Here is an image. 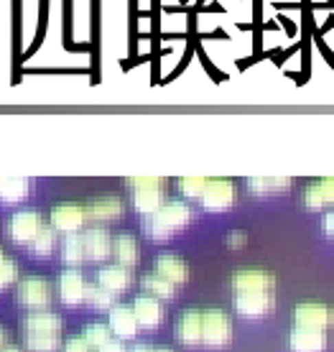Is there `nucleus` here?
Instances as JSON below:
<instances>
[{"label": "nucleus", "mask_w": 334, "mask_h": 352, "mask_svg": "<svg viewBox=\"0 0 334 352\" xmlns=\"http://www.w3.org/2000/svg\"><path fill=\"white\" fill-rule=\"evenodd\" d=\"M174 335H176V340L181 344H186V347L202 344V311H199V309L181 311L179 319H176Z\"/></svg>", "instance_id": "obj_15"}, {"label": "nucleus", "mask_w": 334, "mask_h": 352, "mask_svg": "<svg viewBox=\"0 0 334 352\" xmlns=\"http://www.w3.org/2000/svg\"><path fill=\"white\" fill-rule=\"evenodd\" d=\"M28 352H59L62 337H23Z\"/></svg>", "instance_id": "obj_30"}, {"label": "nucleus", "mask_w": 334, "mask_h": 352, "mask_svg": "<svg viewBox=\"0 0 334 352\" xmlns=\"http://www.w3.org/2000/svg\"><path fill=\"white\" fill-rule=\"evenodd\" d=\"M85 304H89V307L95 309V311H110V309L118 304L115 301V294L113 291L102 289L100 283H87V294H85Z\"/></svg>", "instance_id": "obj_26"}, {"label": "nucleus", "mask_w": 334, "mask_h": 352, "mask_svg": "<svg viewBox=\"0 0 334 352\" xmlns=\"http://www.w3.org/2000/svg\"><path fill=\"white\" fill-rule=\"evenodd\" d=\"M82 337L87 340L89 347H97V350H100L102 344L113 340V329H110V324H102V322H92V324L85 327Z\"/></svg>", "instance_id": "obj_29"}, {"label": "nucleus", "mask_w": 334, "mask_h": 352, "mask_svg": "<svg viewBox=\"0 0 334 352\" xmlns=\"http://www.w3.org/2000/svg\"><path fill=\"white\" fill-rule=\"evenodd\" d=\"M232 309L243 319H263L273 314L278 299V281L265 268H238L230 276Z\"/></svg>", "instance_id": "obj_1"}, {"label": "nucleus", "mask_w": 334, "mask_h": 352, "mask_svg": "<svg viewBox=\"0 0 334 352\" xmlns=\"http://www.w3.org/2000/svg\"><path fill=\"white\" fill-rule=\"evenodd\" d=\"M176 186H179V192L186 202L189 199H202L204 189H207V176H181L176 182Z\"/></svg>", "instance_id": "obj_28"}, {"label": "nucleus", "mask_w": 334, "mask_h": 352, "mask_svg": "<svg viewBox=\"0 0 334 352\" xmlns=\"http://www.w3.org/2000/svg\"><path fill=\"white\" fill-rule=\"evenodd\" d=\"M85 253L92 263H102L113 256V235L107 228H89L85 232Z\"/></svg>", "instance_id": "obj_17"}, {"label": "nucleus", "mask_w": 334, "mask_h": 352, "mask_svg": "<svg viewBox=\"0 0 334 352\" xmlns=\"http://www.w3.org/2000/svg\"><path fill=\"white\" fill-rule=\"evenodd\" d=\"M97 283L102 289L113 291L115 296L123 294V291H131L133 286V268H125V265H105L97 271Z\"/></svg>", "instance_id": "obj_19"}, {"label": "nucleus", "mask_w": 334, "mask_h": 352, "mask_svg": "<svg viewBox=\"0 0 334 352\" xmlns=\"http://www.w3.org/2000/svg\"><path fill=\"white\" fill-rule=\"evenodd\" d=\"M194 222V210L192 204L184 199H166L159 212H153L151 217H143V235L153 243H166L186 230Z\"/></svg>", "instance_id": "obj_2"}, {"label": "nucleus", "mask_w": 334, "mask_h": 352, "mask_svg": "<svg viewBox=\"0 0 334 352\" xmlns=\"http://www.w3.org/2000/svg\"><path fill=\"white\" fill-rule=\"evenodd\" d=\"M113 256L118 261V265H125V268H133L138 265V258H141V250H138V240L133 238L131 232H120L113 238Z\"/></svg>", "instance_id": "obj_22"}, {"label": "nucleus", "mask_w": 334, "mask_h": 352, "mask_svg": "<svg viewBox=\"0 0 334 352\" xmlns=\"http://www.w3.org/2000/svg\"><path fill=\"white\" fill-rule=\"evenodd\" d=\"M322 232H324L329 240H334V207L326 210L324 217H322Z\"/></svg>", "instance_id": "obj_33"}, {"label": "nucleus", "mask_w": 334, "mask_h": 352, "mask_svg": "<svg viewBox=\"0 0 334 352\" xmlns=\"http://www.w3.org/2000/svg\"><path fill=\"white\" fill-rule=\"evenodd\" d=\"M107 324L113 329L115 340H133V337L141 332V324L135 319V311H133V304H115L110 311H107Z\"/></svg>", "instance_id": "obj_13"}, {"label": "nucleus", "mask_w": 334, "mask_h": 352, "mask_svg": "<svg viewBox=\"0 0 334 352\" xmlns=\"http://www.w3.org/2000/svg\"><path fill=\"white\" fill-rule=\"evenodd\" d=\"M97 352H128V350L123 347V342H120V340H110V342H105Z\"/></svg>", "instance_id": "obj_36"}, {"label": "nucleus", "mask_w": 334, "mask_h": 352, "mask_svg": "<svg viewBox=\"0 0 334 352\" xmlns=\"http://www.w3.org/2000/svg\"><path fill=\"white\" fill-rule=\"evenodd\" d=\"M44 228V217L36 210H18L10 214L5 232L16 245H31L34 238L38 235V230Z\"/></svg>", "instance_id": "obj_7"}, {"label": "nucleus", "mask_w": 334, "mask_h": 352, "mask_svg": "<svg viewBox=\"0 0 334 352\" xmlns=\"http://www.w3.org/2000/svg\"><path fill=\"white\" fill-rule=\"evenodd\" d=\"M87 207L77 202H62L56 204L49 214V225H52L56 232H64V235H74V232H82V228L87 225Z\"/></svg>", "instance_id": "obj_8"}, {"label": "nucleus", "mask_w": 334, "mask_h": 352, "mask_svg": "<svg viewBox=\"0 0 334 352\" xmlns=\"http://www.w3.org/2000/svg\"><path fill=\"white\" fill-rule=\"evenodd\" d=\"M92 347L87 344V340L82 335H77V337H69L67 342H64V352H89Z\"/></svg>", "instance_id": "obj_32"}, {"label": "nucleus", "mask_w": 334, "mask_h": 352, "mask_svg": "<svg viewBox=\"0 0 334 352\" xmlns=\"http://www.w3.org/2000/svg\"><path fill=\"white\" fill-rule=\"evenodd\" d=\"M21 327H23V337H62L64 319L49 309L28 311L26 317L21 319Z\"/></svg>", "instance_id": "obj_10"}, {"label": "nucleus", "mask_w": 334, "mask_h": 352, "mask_svg": "<svg viewBox=\"0 0 334 352\" xmlns=\"http://www.w3.org/2000/svg\"><path fill=\"white\" fill-rule=\"evenodd\" d=\"M34 182L26 176H0V204H21L31 197Z\"/></svg>", "instance_id": "obj_20"}, {"label": "nucleus", "mask_w": 334, "mask_h": 352, "mask_svg": "<svg viewBox=\"0 0 334 352\" xmlns=\"http://www.w3.org/2000/svg\"><path fill=\"white\" fill-rule=\"evenodd\" d=\"M128 352H174V350H171V347H166V344H143V342H138V344H133Z\"/></svg>", "instance_id": "obj_34"}, {"label": "nucleus", "mask_w": 334, "mask_h": 352, "mask_svg": "<svg viewBox=\"0 0 334 352\" xmlns=\"http://www.w3.org/2000/svg\"><path fill=\"white\" fill-rule=\"evenodd\" d=\"M304 207L309 212H322L334 207V176H324V179H314L311 184H307L304 194Z\"/></svg>", "instance_id": "obj_11"}, {"label": "nucleus", "mask_w": 334, "mask_h": 352, "mask_svg": "<svg viewBox=\"0 0 334 352\" xmlns=\"http://www.w3.org/2000/svg\"><path fill=\"white\" fill-rule=\"evenodd\" d=\"M8 344H10V332L3 324H0V350H5Z\"/></svg>", "instance_id": "obj_37"}, {"label": "nucleus", "mask_w": 334, "mask_h": 352, "mask_svg": "<svg viewBox=\"0 0 334 352\" xmlns=\"http://www.w3.org/2000/svg\"><path fill=\"white\" fill-rule=\"evenodd\" d=\"M133 311H135V319L143 329H156V327L164 322V304L159 299H153L148 294H141L133 301Z\"/></svg>", "instance_id": "obj_18"}, {"label": "nucleus", "mask_w": 334, "mask_h": 352, "mask_svg": "<svg viewBox=\"0 0 334 352\" xmlns=\"http://www.w3.org/2000/svg\"><path fill=\"white\" fill-rule=\"evenodd\" d=\"M3 258H5V253H3V248H0V261H3Z\"/></svg>", "instance_id": "obj_39"}, {"label": "nucleus", "mask_w": 334, "mask_h": 352, "mask_svg": "<svg viewBox=\"0 0 334 352\" xmlns=\"http://www.w3.org/2000/svg\"><path fill=\"white\" fill-rule=\"evenodd\" d=\"M232 317L222 309L202 311V344L204 347H227L232 342Z\"/></svg>", "instance_id": "obj_5"}, {"label": "nucleus", "mask_w": 334, "mask_h": 352, "mask_svg": "<svg viewBox=\"0 0 334 352\" xmlns=\"http://www.w3.org/2000/svg\"><path fill=\"white\" fill-rule=\"evenodd\" d=\"M293 324L311 329H329L334 324V309L324 301H301L293 307Z\"/></svg>", "instance_id": "obj_9"}, {"label": "nucleus", "mask_w": 334, "mask_h": 352, "mask_svg": "<svg viewBox=\"0 0 334 352\" xmlns=\"http://www.w3.org/2000/svg\"><path fill=\"white\" fill-rule=\"evenodd\" d=\"M247 243V235L243 230H235V232H230L227 235V245L230 248H243Z\"/></svg>", "instance_id": "obj_35"}, {"label": "nucleus", "mask_w": 334, "mask_h": 352, "mask_svg": "<svg viewBox=\"0 0 334 352\" xmlns=\"http://www.w3.org/2000/svg\"><path fill=\"white\" fill-rule=\"evenodd\" d=\"M156 273L164 276L166 281H171L174 286H184L189 281V265L174 253H161L156 258Z\"/></svg>", "instance_id": "obj_21"}, {"label": "nucleus", "mask_w": 334, "mask_h": 352, "mask_svg": "<svg viewBox=\"0 0 334 352\" xmlns=\"http://www.w3.org/2000/svg\"><path fill=\"white\" fill-rule=\"evenodd\" d=\"M16 301L21 307H26L28 311H44L54 301L52 283L41 276H23L16 283Z\"/></svg>", "instance_id": "obj_4"}, {"label": "nucleus", "mask_w": 334, "mask_h": 352, "mask_svg": "<svg viewBox=\"0 0 334 352\" xmlns=\"http://www.w3.org/2000/svg\"><path fill=\"white\" fill-rule=\"evenodd\" d=\"M87 261L85 253V232H74V235H64L62 243V263L69 268H77Z\"/></svg>", "instance_id": "obj_25"}, {"label": "nucleus", "mask_w": 334, "mask_h": 352, "mask_svg": "<svg viewBox=\"0 0 334 352\" xmlns=\"http://www.w3.org/2000/svg\"><path fill=\"white\" fill-rule=\"evenodd\" d=\"M54 248H56V230L52 225H44V228L38 230V235L34 238V243L28 245V250L36 258H49L54 253Z\"/></svg>", "instance_id": "obj_27"}, {"label": "nucleus", "mask_w": 334, "mask_h": 352, "mask_svg": "<svg viewBox=\"0 0 334 352\" xmlns=\"http://www.w3.org/2000/svg\"><path fill=\"white\" fill-rule=\"evenodd\" d=\"M326 329H311V327H291L289 350L291 352H324L326 350Z\"/></svg>", "instance_id": "obj_12"}, {"label": "nucleus", "mask_w": 334, "mask_h": 352, "mask_svg": "<svg viewBox=\"0 0 334 352\" xmlns=\"http://www.w3.org/2000/svg\"><path fill=\"white\" fill-rule=\"evenodd\" d=\"M141 289H143V294H148V296H153V299H159V301H168V299H174L176 296L174 283L166 281V278L159 276L156 271L141 276Z\"/></svg>", "instance_id": "obj_24"}, {"label": "nucleus", "mask_w": 334, "mask_h": 352, "mask_svg": "<svg viewBox=\"0 0 334 352\" xmlns=\"http://www.w3.org/2000/svg\"><path fill=\"white\" fill-rule=\"evenodd\" d=\"M0 352H23V350H21V347H16V344H8L5 350H0Z\"/></svg>", "instance_id": "obj_38"}, {"label": "nucleus", "mask_w": 334, "mask_h": 352, "mask_svg": "<svg viewBox=\"0 0 334 352\" xmlns=\"http://www.w3.org/2000/svg\"><path fill=\"white\" fill-rule=\"evenodd\" d=\"M247 192L255 197H268V194H281L291 189L289 176H250L245 182Z\"/></svg>", "instance_id": "obj_23"}, {"label": "nucleus", "mask_w": 334, "mask_h": 352, "mask_svg": "<svg viewBox=\"0 0 334 352\" xmlns=\"http://www.w3.org/2000/svg\"><path fill=\"white\" fill-rule=\"evenodd\" d=\"M18 281H21L18 278V263L13 258L5 256L0 261V289H8V286H13Z\"/></svg>", "instance_id": "obj_31"}, {"label": "nucleus", "mask_w": 334, "mask_h": 352, "mask_svg": "<svg viewBox=\"0 0 334 352\" xmlns=\"http://www.w3.org/2000/svg\"><path fill=\"white\" fill-rule=\"evenodd\" d=\"M128 186H131L133 210L138 212L141 217H151L153 212H159L164 207V202H166L164 199L166 179H161V176H131Z\"/></svg>", "instance_id": "obj_3"}, {"label": "nucleus", "mask_w": 334, "mask_h": 352, "mask_svg": "<svg viewBox=\"0 0 334 352\" xmlns=\"http://www.w3.org/2000/svg\"><path fill=\"white\" fill-rule=\"evenodd\" d=\"M235 199H238V186L232 179H207V189H204L202 204L204 212H227L235 207Z\"/></svg>", "instance_id": "obj_6"}, {"label": "nucleus", "mask_w": 334, "mask_h": 352, "mask_svg": "<svg viewBox=\"0 0 334 352\" xmlns=\"http://www.w3.org/2000/svg\"><path fill=\"white\" fill-rule=\"evenodd\" d=\"M56 289H59V299H62L67 307L85 304L87 281H85V276H82L80 268H67V271H62L59 281H56Z\"/></svg>", "instance_id": "obj_14"}, {"label": "nucleus", "mask_w": 334, "mask_h": 352, "mask_svg": "<svg viewBox=\"0 0 334 352\" xmlns=\"http://www.w3.org/2000/svg\"><path fill=\"white\" fill-rule=\"evenodd\" d=\"M120 214H123V202L115 194L97 197L87 204V220L95 225H110V222L120 220Z\"/></svg>", "instance_id": "obj_16"}]
</instances>
